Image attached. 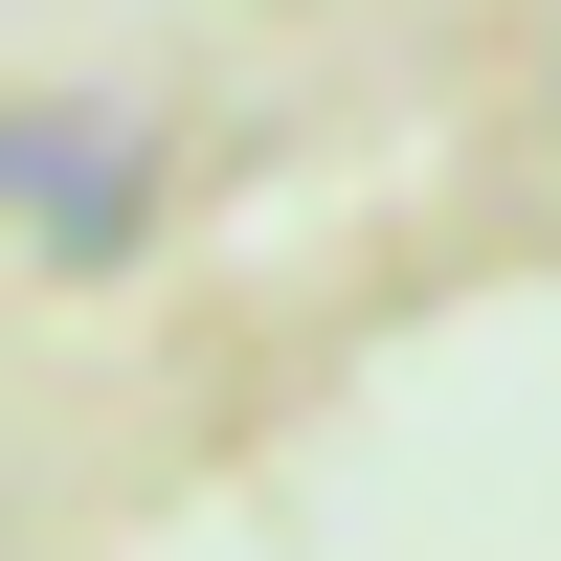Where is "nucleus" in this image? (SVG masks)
I'll return each mask as SVG.
<instances>
[{"mask_svg":"<svg viewBox=\"0 0 561 561\" xmlns=\"http://www.w3.org/2000/svg\"><path fill=\"white\" fill-rule=\"evenodd\" d=\"M135 203H158V135L113 90H0V225L23 248H135Z\"/></svg>","mask_w":561,"mask_h":561,"instance_id":"obj_1","label":"nucleus"}]
</instances>
